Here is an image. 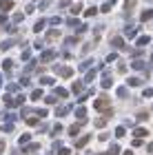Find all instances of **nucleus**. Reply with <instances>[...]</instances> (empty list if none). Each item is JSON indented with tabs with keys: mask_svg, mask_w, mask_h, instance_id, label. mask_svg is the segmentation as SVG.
Instances as JSON below:
<instances>
[{
	"mask_svg": "<svg viewBox=\"0 0 153 155\" xmlns=\"http://www.w3.org/2000/svg\"><path fill=\"white\" fill-rule=\"evenodd\" d=\"M102 87H104V89L111 87V73H104V75H102Z\"/></svg>",
	"mask_w": 153,
	"mask_h": 155,
	"instance_id": "obj_3",
	"label": "nucleus"
},
{
	"mask_svg": "<svg viewBox=\"0 0 153 155\" xmlns=\"http://www.w3.org/2000/svg\"><path fill=\"white\" fill-rule=\"evenodd\" d=\"M95 109H98V111H104V113H111V107H109V100H107V97H100V100L95 102Z\"/></svg>",
	"mask_w": 153,
	"mask_h": 155,
	"instance_id": "obj_1",
	"label": "nucleus"
},
{
	"mask_svg": "<svg viewBox=\"0 0 153 155\" xmlns=\"http://www.w3.org/2000/svg\"><path fill=\"white\" fill-rule=\"evenodd\" d=\"M11 7H13V2H11V0H0V9H2V11L11 9Z\"/></svg>",
	"mask_w": 153,
	"mask_h": 155,
	"instance_id": "obj_4",
	"label": "nucleus"
},
{
	"mask_svg": "<svg viewBox=\"0 0 153 155\" xmlns=\"http://www.w3.org/2000/svg\"><path fill=\"white\" fill-rule=\"evenodd\" d=\"M124 36H127V38H135V36H138V29H135V27H127Z\"/></svg>",
	"mask_w": 153,
	"mask_h": 155,
	"instance_id": "obj_2",
	"label": "nucleus"
},
{
	"mask_svg": "<svg viewBox=\"0 0 153 155\" xmlns=\"http://www.w3.org/2000/svg\"><path fill=\"white\" fill-rule=\"evenodd\" d=\"M133 69H144V64H142L140 60H138V62H133Z\"/></svg>",
	"mask_w": 153,
	"mask_h": 155,
	"instance_id": "obj_10",
	"label": "nucleus"
},
{
	"mask_svg": "<svg viewBox=\"0 0 153 155\" xmlns=\"http://www.w3.org/2000/svg\"><path fill=\"white\" fill-rule=\"evenodd\" d=\"M111 45H115L118 49H122V47H124V45H122V38H118V36H115L113 40H111Z\"/></svg>",
	"mask_w": 153,
	"mask_h": 155,
	"instance_id": "obj_5",
	"label": "nucleus"
},
{
	"mask_svg": "<svg viewBox=\"0 0 153 155\" xmlns=\"http://www.w3.org/2000/svg\"><path fill=\"white\" fill-rule=\"evenodd\" d=\"M124 155H133V153H131V151H127V153H124Z\"/></svg>",
	"mask_w": 153,
	"mask_h": 155,
	"instance_id": "obj_11",
	"label": "nucleus"
},
{
	"mask_svg": "<svg viewBox=\"0 0 153 155\" xmlns=\"http://www.w3.org/2000/svg\"><path fill=\"white\" fill-rule=\"evenodd\" d=\"M135 135L138 137H144V135H147V129H135Z\"/></svg>",
	"mask_w": 153,
	"mask_h": 155,
	"instance_id": "obj_8",
	"label": "nucleus"
},
{
	"mask_svg": "<svg viewBox=\"0 0 153 155\" xmlns=\"http://www.w3.org/2000/svg\"><path fill=\"white\" fill-rule=\"evenodd\" d=\"M151 18H153V11H151V9L142 11V20H151Z\"/></svg>",
	"mask_w": 153,
	"mask_h": 155,
	"instance_id": "obj_6",
	"label": "nucleus"
},
{
	"mask_svg": "<svg viewBox=\"0 0 153 155\" xmlns=\"http://www.w3.org/2000/svg\"><path fill=\"white\" fill-rule=\"evenodd\" d=\"M138 45H140V47L149 45V36H142V38H138Z\"/></svg>",
	"mask_w": 153,
	"mask_h": 155,
	"instance_id": "obj_7",
	"label": "nucleus"
},
{
	"mask_svg": "<svg viewBox=\"0 0 153 155\" xmlns=\"http://www.w3.org/2000/svg\"><path fill=\"white\" fill-rule=\"evenodd\" d=\"M118 95H120V97H127V89H124V87L118 89Z\"/></svg>",
	"mask_w": 153,
	"mask_h": 155,
	"instance_id": "obj_9",
	"label": "nucleus"
}]
</instances>
